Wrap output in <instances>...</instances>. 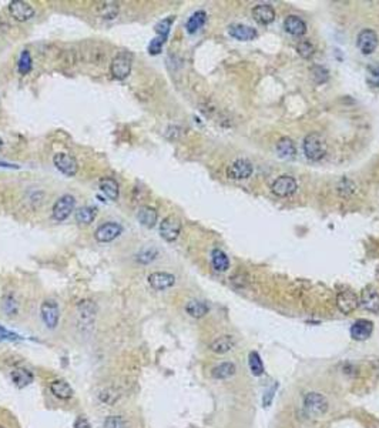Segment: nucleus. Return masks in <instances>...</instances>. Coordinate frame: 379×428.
<instances>
[{"mask_svg": "<svg viewBox=\"0 0 379 428\" xmlns=\"http://www.w3.org/2000/svg\"><path fill=\"white\" fill-rule=\"evenodd\" d=\"M74 427L76 428H91L90 427V422L87 421V418H84V417H79L77 420H76V424H74Z\"/></svg>", "mask_w": 379, "mask_h": 428, "instance_id": "44", "label": "nucleus"}, {"mask_svg": "<svg viewBox=\"0 0 379 428\" xmlns=\"http://www.w3.org/2000/svg\"><path fill=\"white\" fill-rule=\"evenodd\" d=\"M181 233V220L177 216H167L163 222L160 223V236L166 241L171 243L175 241Z\"/></svg>", "mask_w": 379, "mask_h": 428, "instance_id": "3", "label": "nucleus"}, {"mask_svg": "<svg viewBox=\"0 0 379 428\" xmlns=\"http://www.w3.org/2000/svg\"><path fill=\"white\" fill-rule=\"evenodd\" d=\"M123 233V226L116 222H107L102 224L94 233L96 240L99 243H110Z\"/></svg>", "mask_w": 379, "mask_h": 428, "instance_id": "9", "label": "nucleus"}, {"mask_svg": "<svg viewBox=\"0 0 379 428\" xmlns=\"http://www.w3.org/2000/svg\"><path fill=\"white\" fill-rule=\"evenodd\" d=\"M326 151H328V144H326L324 136H321L319 133H311L305 137L304 153L307 159L318 161V160L324 159Z\"/></svg>", "mask_w": 379, "mask_h": 428, "instance_id": "1", "label": "nucleus"}, {"mask_svg": "<svg viewBox=\"0 0 379 428\" xmlns=\"http://www.w3.org/2000/svg\"><path fill=\"white\" fill-rule=\"evenodd\" d=\"M40 314H41V320L46 324L48 328L53 330L59 324V318H60V310H59V304L53 300H46L43 302L41 307H40Z\"/></svg>", "mask_w": 379, "mask_h": 428, "instance_id": "7", "label": "nucleus"}, {"mask_svg": "<svg viewBox=\"0 0 379 428\" xmlns=\"http://www.w3.org/2000/svg\"><path fill=\"white\" fill-rule=\"evenodd\" d=\"M164 41H166V40L161 39V37H156V39L151 40L150 45H149V52H150V55L156 56L158 55V53H161V49H163Z\"/></svg>", "mask_w": 379, "mask_h": 428, "instance_id": "41", "label": "nucleus"}, {"mask_svg": "<svg viewBox=\"0 0 379 428\" xmlns=\"http://www.w3.org/2000/svg\"><path fill=\"white\" fill-rule=\"evenodd\" d=\"M253 16L260 24H269L275 19V10L269 5H258L253 9Z\"/></svg>", "mask_w": 379, "mask_h": 428, "instance_id": "17", "label": "nucleus"}, {"mask_svg": "<svg viewBox=\"0 0 379 428\" xmlns=\"http://www.w3.org/2000/svg\"><path fill=\"white\" fill-rule=\"evenodd\" d=\"M111 74L117 80H124L131 71V57L127 53H119L111 62Z\"/></svg>", "mask_w": 379, "mask_h": 428, "instance_id": "6", "label": "nucleus"}, {"mask_svg": "<svg viewBox=\"0 0 379 428\" xmlns=\"http://www.w3.org/2000/svg\"><path fill=\"white\" fill-rule=\"evenodd\" d=\"M12 380L13 382L16 384L19 389H23V387H27L30 382H33V373L29 371L27 368H16L12 371Z\"/></svg>", "mask_w": 379, "mask_h": 428, "instance_id": "26", "label": "nucleus"}, {"mask_svg": "<svg viewBox=\"0 0 379 428\" xmlns=\"http://www.w3.org/2000/svg\"><path fill=\"white\" fill-rule=\"evenodd\" d=\"M119 398L120 393L116 389H113V387L104 389L103 391L100 393V396H99V400H100L102 403H104L106 405H114L119 401Z\"/></svg>", "mask_w": 379, "mask_h": 428, "instance_id": "35", "label": "nucleus"}, {"mask_svg": "<svg viewBox=\"0 0 379 428\" xmlns=\"http://www.w3.org/2000/svg\"><path fill=\"white\" fill-rule=\"evenodd\" d=\"M2 309L8 316H16L19 313V303L13 293H6L2 298Z\"/></svg>", "mask_w": 379, "mask_h": 428, "instance_id": "32", "label": "nucleus"}, {"mask_svg": "<svg viewBox=\"0 0 379 428\" xmlns=\"http://www.w3.org/2000/svg\"><path fill=\"white\" fill-rule=\"evenodd\" d=\"M0 166L2 167H12V168H19V166H16V164H9V163H2V161H0Z\"/></svg>", "mask_w": 379, "mask_h": 428, "instance_id": "45", "label": "nucleus"}, {"mask_svg": "<svg viewBox=\"0 0 379 428\" xmlns=\"http://www.w3.org/2000/svg\"><path fill=\"white\" fill-rule=\"evenodd\" d=\"M253 175V164L245 159H238L227 168V176L232 180H244Z\"/></svg>", "mask_w": 379, "mask_h": 428, "instance_id": "12", "label": "nucleus"}, {"mask_svg": "<svg viewBox=\"0 0 379 428\" xmlns=\"http://www.w3.org/2000/svg\"><path fill=\"white\" fill-rule=\"evenodd\" d=\"M0 340L16 341V340H20V337H19L16 333H12V331H9V330L5 328V327H2V325H0Z\"/></svg>", "mask_w": 379, "mask_h": 428, "instance_id": "43", "label": "nucleus"}, {"mask_svg": "<svg viewBox=\"0 0 379 428\" xmlns=\"http://www.w3.org/2000/svg\"><path fill=\"white\" fill-rule=\"evenodd\" d=\"M297 52H298L304 59H309L311 56L314 55V46L311 45V41H308V40H302V41L298 43V46H297Z\"/></svg>", "mask_w": 379, "mask_h": 428, "instance_id": "40", "label": "nucleus"}, {"mask_svg": "<svg viewBox=\"0 0 379 428\" xmlns=\"http://www.w3.org/2000/svg\"><path fill=\"white\" fill-rule=\"evenodd\" d=\"M229 34L234 39L248 41V40H254L257 37V30L250 27V26H245V24H234V26L229 27Z\"/></svg>", "mask_w": 379, "mask_h": 428, "instance_id": "21", "label": "nucleus"}, {"mask_svg": "<svg viewBox=\"0 0 379 428\" xmlns=\"http://www.w3.org/2000/svg\"><path fill=\"white\" fill-rule=\"evenodd\" d=\"M147 280H149V284H150L151 288H154L157 291L167 290V288L173 287L174 283H175V277L170 273H166V271H154L149 276Z\"/></svg>", "mask_w": 379, "mask_h": 428, "instance_id": "13", "label": "nucleus"}, {"mask_svg": "<svg viewBox=\"0 0 379 428\" xmlns=\"http://www.w3.org/2000/svg\"><path fill=\"white\" fill-rule=\"evenodd\" d=\"M373 331V323L365 318H359L351 327V337L356 341L368 340Z\"/></svg>", "mask_w": 379, "mask_h": 428, "instance_id": "15", "label": "nucleus"}, {"mask_svg": "<svg viewBox=\"0 0 379 428\" xmlns=\"http://www.w3.org/2000/svg\"><path fill=\"white\" fill-rule=\"evenodd\" d=\"M17 67H19V71H20L22 74L30 73V70H32L33 67V62L29 52H26V50L22 52V55L19 57V64H17Z\"/></svg>", "mask_w": 379, "mask_h": 428, "instance_id": "36", "label": "nucleus"}, {"mask_svg": "<svg viewBox=\"0 0 379 428\" xmlns=\"http://www.w3.org/2000/svg\"><path fill=\"white\" fill-rule=\"evenodd\" d=\"M119 3H116V2H104L100 6H97L99 16L107 19V20L116 19V16L119 15Z\"/></svg>", "mask_w": 379, "mask_h": 428, "instance_id": "31", "label": "nucleus"}, {"mask_svg": "<svg viewBox=\"0 0 379 428\" xmlns=\"http://www.w3.org/2000/svg\"><path fill=\"white\" fill-rule=\"evenodd\" d=\"M312 74H314V77H315L318 83H324V81L328 80V71L322 69V67H314L312 69Z\"/></svg>", "mask_w": 379, "mask_h": 428, "instance_id": "42", "label": "nucleus"}, {"mask_svg": "<svg viewBox=\"0 0 379 428\" xmlns=\"http://www.w3.org/2000/svg\"><path fill=\"white\" fill-rule=\"evenodd\" d=\"M356 45L363 55H371L378 48V34L371 29H363L356 37Z\"/></svg>", "mask_w": 379, "mask_h": 428, "instance_id": "11", "label": "nucleus"}, {"mask_svg": "<svg viewBox=\"0 0 379 428\" xmlns=\"http://www.w3.org/2000/svg\"><path fill=\"white\" fill-rule=\"evenodd\" d=\"M94 219L96 208H93V207H80L79 210L76 211V220H77L80 224H90V223H93Z\"/></svg>", "mask_w": 379, "mask_h": 428, "instance_id": "34", "label": "nucleus"}, {"mask_svg": "<svg viewBox=\"0 0 379 428\" xmlns=\"http://www.w3.org/2000/svg\"><path fill=\"white\" fill-rule=\"evenodd\" d=\"M74 206H76V198L71 194H64L53 206V219L56 222H64L73 213Z\"/></svg>", "mask_w": 379, "mask_h": 428, "instance_id": "5", "label": "nucleus"}, {"mask_svg": "<svg viewBox=\"0 0 379 428\" xmlns=\"http://www.w3.org/2000/svg\"><path fill=\"white\" fill-rule=\"evenodd\" d=\"M237 341L232 335H221L210 344V350L215 354H225L235 347Z\"/></svg>", "mask_w": 379, "mask_h": 428, "instance_id": "18", "label": "nucleus"}, {"mask_svg": "<svg viewBox=\"0 0 379 428\" xmlns=\"http://www.w3.org/2000/svg\"><path fill=\"white\" fill-rule=\"evenodd\" d=\"M185 311L191 317L203 318L208 313V306L204 302H200V300H191V302L187 303Z\"/></svg>", "mask_w": 379, "mask_h": 428, "instance_id": "29", "label": "nucleus"}, {"mask_svg": "<svg viewBox=\"0 0 379 428\" xmlns=\"http://www.w3.org/2000/svg\"><path fill=\"white\" fill-rule=\"evenodd\" d=\"M276 151H278L279 157H282V159H291V157L295 156L297 149H295V144H294V142L291 139L282 137V139H279L278 143H276Z\"/></svg>", "mask_w": 379, "mask_h": 428, "instance_id": "27", "label": "nucleus"}, {"mask_svg": "<svg viewBox=\"0 0 379 428\" xmlns=\"http://www.w3.org/2000/svg\"><path fill=\"white\" fill-rule=\"evenodd\" d=\"M284 27L287 32L293 36H302L307 32V24L298 16H288L284 20Z\"/></svg>", "mask_w": 379, "mask_h": 428, "instance_id": "22", "label": "nucleus"}, {"mask_svg": "<svg viewBox=\"0 0 379 428\" xmlns=\"http://www.w3.org/2000/svg\"><path fill=\"white\" fill-rule=\"evenodd\" d=\"M157 250L156 248H147V250H143L138 253L137 255V262L141 263V264H149L151 263L156 257H157Z\"/></svg>", "mask_w": 379, "mask_h": 428, "instance_id": "39", "label": "nucleus"}, {"mask_svg": "<svg viewBox=\"0 0 379 428\" xmlns=\"http://www.w3.org/2000/svg\"><path fill=\"white\" fill-rule=\"evenodd\" d=\"M96 318V306L91 302H83L79 307V321L81 327H91Z\"/></svg>", "mask_w": 379, "mask_h": 428, "instance_id": "19", "label": "nucleus"}, {"mask_svg": "<svg viewBox=\"0 0 379 428\" xmlns=\"http://www.w3.org/2000/svg\"><path fill=\"white\" fill-rule=\"evenodd\" d=\"M50 390L57 398L60 400H70L74 391L71 389V386L69 382H66L64 380H55L50 384Z\"/></svg>", "mask_w": 379, "mask_h": 428, "instance_id": "24", "label": "nucleus"}, {"mask_svg": "<svg viewBox=\"0 0 379 428\" xmlns=\"http://www.w3.org/2000/svg\"><path fill=\"white\" fill-rule=\"evenodd\" d=\"M173 22L174 17H167V19H164V20H161V22H158V23L156 24V32H157L158 37L167 40Z\"/></svg>", "mask_w": 379, "mask_h": 428, "instance_id": "37", "label": "nucleus"}, {"mask_svg": "<svg viewBox=\"0 0 379 428\" xmlns=\"http://www.w3.org/2000/svg\"><path fill=\"white\" fill-rule=\"evenodd\" d=\"M329 403L321 393H308L304 398V408L312 417H321L328 411Z\"/></svg>", "mask_w": 379, "mask_h": 428, "instance_id": "2", "label": "nucleus"}, {"mask_svg": "<svg viewBox=\"0 0 379 428\" xmlns=\"http://www.w3.org/2000/svg\"><path fill=\"white\" fill-rule=\"evenodd\" d=\"M157 219H158L157 210H156V208H153V207L150 206L140 207V208H138V211H137V220H138V223H140L141 226L147 227V229L154 227V226H156V223H157Z\"/></svg>", "mask_w": 379, "mask_h": 428, "instance_id": "20", "label": "nucleus"}, {"mask_svg": "<svg viewBox=\"0 0 379 428\" xmlns=\"http://www.w3.org/2000/svg\"><path fill=\"white\" fill-rule=\"evenodd\" d=\"M9 10H10V15L19 22H27L34 16V10H33L32 6L26 2H22V0L12 2L9 5Z\"/></svg>", "mask_w": 379, "mask_h": 428, "instance_id": "14", "label": "nucleus"}, {"mask_svg": "<svg viewBox=\"0 0 379 428\" xmlns=\"http://www.w3.org/2000/svg\"><path fill=\"white\" fill-rule=\"evenodd\" d=\"M211 260H213V267L217 271H227L229 267V260L227 257V254L224 253L222 250L220 248H215L213 250V254H211Z\"/></svg>", "mask_w": 379, "mask_h": 428, "instance_id": "30", "label": "nucleus"}, {"mask_svg": "<svg viewBox=\"0 0 379 428\" xmlns=\"http://www.w3.org/2000/svg\"><path fill=\"white\" fill-rule=\"evenodd\" d=\"M206 22H207V13L204 12V10H198V12H196V13H194V15L187 20L185 29H187V32L193 34V33L198 32V30H200V29L206 24Z\"/></svg>", "mask_w": 379, "mask_h": 428, "instance_id": "28", "label": "nucleus"}, {"mask_svg": "<svg viewBox=\"0 0 379 428\" xmlns=\"http://www.w3.org/2000/svg\"><path fill=\"white\" fill-rule=\"evenodd\" d=\"M0 428H5V427H3V425H0Z\"/></svg>", "mask_w": 379, "mask_h": 428, "instance_id": "48", "label": "nucleus"}, {"mask_svg": "<svg viewBox=\"0 0 379 428\" xmlns=\"http://www.w3.org/2000/svg\"><path fill=\"white\" fill-rule=\"evenodd\" d=\"M53 163H55L56 168L62 175L67 176V177H73V176L77 175V172H79L77 160L74 159L71 154H67V153H57V154H55Z\"/></svg>", "mask_w": 379, "mask_h": 428, "instance_id": "4", "label": "nucleus"}, {"mask_svg": "<svg viewBox=\"0 0 379 428\" xmlns=\"http://www.w3.org/2000/svg\"><path fill=\"white\" fill-rule=\"evenodd\" d=\"M337 307L344 314H351L359 307V295L351 290L340 291L337 295Z\"/></svg>", "mask_w": 379, "mask_h": 428, "instance_id": "10", "label": "nucleus"}, {"mask_svg": "<svg viewBox=\"0 0 379 428\" xmlns=\"http://www.w3.org/2000/svg\"><path fill=\"white\" fill-rule=\"evenodd\" d=\"M376 371H378V373H379V364H378V370H376Z\"/></svg>", "mask_w": 379, "mask_h": 428, "instance_id": "47", "label": "nucleus"}, {"mask_svg": "<svg viewBox=\"0 0 379 428\" xmlns=\"http://www.w3.org/2000/svg\"><path fill=\"white\" fill-rule=\"evenodd\" d=\"M248 364H250V370L251 373L255 377H260L264 374V364H262V360L258 353L255 351H251L250 356H248Z\"/></svg>", "mask_w": 379, "mask_h": 428, "instance_id": "33", "label": "nucleus"}, {"mask_svg": "<svg viewBox=\"0 0 379 428\" xmlns=\"http://www.w3.org/2000/svg\"><path fill=\"white\" fill-rule=\"evenodd\" d=\"M104 428H127V421L121 415H110L104 421Z\"/></svg>", "mask_w": 379, "mask_h": 428, "instance_id": "38", "label": "nucleus"}, {"mask_svg": "<svg viewBox=\"0 0 379 428\" xmlns=\"http://www.w3.org/2000/svg\"><path fill=\"white\" fill-rule=\"evenodd\" d=\"M359 306L362 309L368 310L371 313H378L379 311V293L373 288H366L363 290L359 295Z\"/></svg>", "mask_w": 379, "mask_h": 428, "instance_id": "16", "label": "nucleus"}, {"mask_svg": "<svg viewBox=\"0 0 379 428\" xmlns=\"http://www.w3.org/2000/svg\"><path fill=\"white\" fill-rule=\"evenodd\" d=\"M3 147V140H2V137H0V149Z\"/></svg>", "mask_w": 379, "mask_h": 428, "instance_id": "46", "label": "nucleus"}, {"mask_svg": "<svg viewBox=\"0 0 379 428\" xmlns=\"http://www.w3.org/2000/svg\"><path fill=\"white\" fill-rule=\"evenodd\" d=\"M298 189V184H297V180L291 177V176H281L278 177L275 182L272 183L271 186V190L272 193L278 196V197H288V196H293L294 193L297 191Z\"/></svg>", "mask_w": 379, "mask_h": 428, "instance_id": "8", "label": "nucleus"}, {"mask_svg": "<svg viewBox=\"0 0 379 428\" xmlns=\"http://www.w3.org/2000/svg\"><path fill=\"white\" fill-rule=\"evenodd\" d=\"M237 371V367L234 363H221V364L215 365L213 370H211V377L215 378V380H225V378H229L232 377L234 374Z\"/></svg>", "mask_w": 379, "mask_h": 428, "instance_id": "25", "label": "nucleus"}, {"mask_svg": "<svg viewBox=\"0 0 379 428\" xmlns=\"http://www.w3.org/2000/svg\"><path fill=\"white\" fill-rule=\"evenodd\" d=\"M100 190L109 200H117L120 194L119 183L111 177H104L100 180Z\"/></svg>", "mask_w": 379, "mask_h": 428, "instance_id": "23", "label": "nucleus"}]
</instances>
